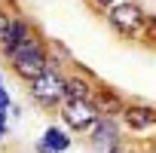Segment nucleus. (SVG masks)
Returning <instances> with one entry per match:
<instances>
[{
    "mask_svg": "<svg viewBox=\"0 0 156 153\" xmlns=\"http://www.w3.org/2000/svg\"><path fill=\"white\" fill-rule=\"evenodd\" d=\"M12 67H16L19 76H25V80L34 83L37 76L46 70V55H43V49L37 43H25L22 49L12 52Z\"/></svg>",
    "mask_w": 156,
    "mask_h": 153,
    "instance_id": "f257e3e1",
    "label": "nucleus"
},
{
    "mask_svg": "<svg viewBox=\"0 0 156 153\" xmlns=\"http://www.w3.org/2000/svg\"><path fill=\"white\" fill-rule=\"evenodd\" d=\"M110 25L119 31V34H138L141 31V25H144V12H141V6H135V3H113V9H110Z\"/></svg>",
    "mask_w": 156,
    "mask_h": 153,
    "instance_id": "f03ea898",
    "label": "nucleus"
},
{
    "mask_svg": "<svg viewBox=\"0 0 156 153\" xmlns=\"http://www.w3.org/2000/svg\"><path fill=\"white\" fill-rule=\"evenodd\" d=\"M61 116H64V123H67L70 129L83 132V129L95 126V119H98V107H95L92 101H67L64 110H61Z\"/></svg>",
    "mask_w": 156,
    "mask_h": 153,
    "instance_id": "7ed1b4c3",
    "label": "nucleus"
},
{
    "mask_svg": "<svg viewBox=\"0 0 156 153\" xmlns=\"http://www.w3.org/2000/svg\"><path fill=\"white\" fill-rule=\"evenodd\" d=\"M31 92H34L37 101H43V104H55V101L64 95V80H61L55 70H43L37 80H34Z\"/></svg>",
    "mask_w": 156,
    "mask_h": 153,
    "instance_id": "20e7f679",
    "label": "nucleus"
},
{
    "mask_svg": "<svg viewBox=\"0 0 156 153\" xmlns=\"http://www.w3.org/2000/svg\"><path fill=\"white\" fill-rule=\"evenodd\" d=\"M126 123L132 126V129H150L153 123H156V110L153 107H126Z\"/></svg>",
    "mask_w": 156,
    "mask_h": 153,
    "instance_id": "39448f33",
    "label": "nucleus"
},
{
    "mask_svg": "<svg viewBox=\"0 0 156 153\" xmlns=\"http://www.w3.org/2000/svg\"><path fill=\"white\" fill-rule=\"evenodd\" d=\"M25 43H31V37H28V25H25V22H12V25H9V34H6V40H3V49L12 55V52L22 49Z\"/></svg>",
    "mask_w": 156,
    "mask_h": 153,
    "instance_id": "423d86ee",
    "label": "nucleus"
},
{
    "mask_svg": "<svg viewBox=\"0 0 156 153\" xmlns=\"http://www.w3.org/2000/svg\"><path fill=\"white\" fill-rule=\"evenodd\" d=\"M64 95H67V101H92V86L80 76H73V80L64 83Z\"/></svg>",
    "mask_w": 156,
    "mask_h": 153,
    "instance_id": "0eeeda50",
    "label": "nucleus"
},
{
    "mask_svg": "<svg viewBox=\"0 0 156 153\" xmlns=\"http://www.w3.org/2000/svg\"><path fill=\"white\" fill-rule=\"evenodd\" d=\"M95 144L98 147H116V126L110 123V119H101L98 126H95Z\"/></svg>",
    "mask_w": 156,
    "mask_h": 153,
    "instance_id": "6e6552de",
    "label": "nucleus"
},
{
    "mask_svg": "<svg viewBox=\"0 0 156 153\" xmlns=\"http://www.w3.org/2000/svg\"><path fill=\"white\" fill-rule=\"evenodd\" d=\"M64 147H67V135H61L58 129H49V132H46V141L40 144L43 153H58V150H64Z\"/></svg>",
    "mask_w": 156,
    "mask_h": 153,
    "instance_id": "1a4fd4ad",
    "label": "nucleus"
},
{
    "mask_svg": "<svg viewBox=\"0 0 156 153\" xmlns=\"http://www.w3.org/2000/svg\"><path fill=\"white\" fill-rule=\"evenodd\" d=\"M101 107H107V113H116V110H122V104L116 101V95H110V92H101L98 95V110Z\"/></svg>",
    "mask_w": 156,
    "mask_h": 153,
    "instance_id": "9d476101",
    "label": "nucleus"
},
{
    "mask_svg": "<svg viewBox=\"0 0 156 153\" xmlns=\"http://www.w3.org/2000/svg\"><path fill=\"white\" fill-rule=\"evenodd\" d=\"M9 25H12V22L6 19V12H3V9H0V43L6 40V34H9Z\"/></svg>",
    "mask_w": 156,
    "mask_h": 153,
    "instance_id": "9b49d317",
    "label": "nucleus"
},
{
    "mask_svg": "<svg viewBox=\"0 0 156 153\" xmlns=\"http://www.w3.org/2000/svg\"><path fill=\"white\" fill-rule=\"evenodd\" d=\"M147 31H150V40H156V19L147 22Z\"/></svg>",
    "mask_w": 156,
    "mask_h": 153,
    "instance_id": "f8f14e48",
    "label": "nucleus"
},
{
    "mask_svg": "<svg viewBox=\"0 0 156 153\" xmlns=\"http://www.w3.org/2000/svg\"><path fill=\"white\" fill-rule=\"evenodd\" d=\"M98 3H101V6H110V3H116V0H98Z\"/></svg>",
    "mask_w": 156,
    "mask_h": 153,
    "instance_id": "ddd939ff",
    "label": "nucleus"
}]
</instances>
